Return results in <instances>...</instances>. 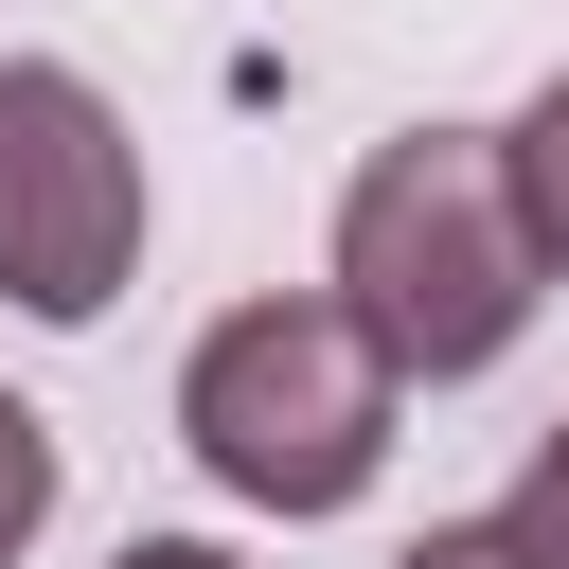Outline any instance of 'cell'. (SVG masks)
<instances>
[{
    "mask_svg": "<svg viewBox=\"0 0 569 569\" xmlns=\"http://www.w3.org/2000/svg\"><path fill=\"white\" fill-rule=\"evenodd\" d=\"M320 284L373 320V356H391L409 391L498 373L516 320L551 302V249H533V213H516L498 124H409V142H373V160L338 178V267H320Z\"/></svg>",
    "mask_w": 569,
    "mask_h": 569,
    "instance_id": "obj_1",
    "label": "cell"
},
{
    "mask_svg": "<svg viewBox=\"0 0 569 569\" xmlns=\"http://www.w3.org/2000/svg\"><path fill=\"white\" fill-rule=\"evenodd\" d=\"M391 409H409V373L373 356V320L338 284H267L178 356V445L249 516H356L391 462Z\"/></svg>",
    "mask_w": 569,
    "mask_h": 569,
    "instance_id": "obj_2",
    "label": "cell"
},
{
    "mask_svg": "<svg viewBox=\"0 0 569 569\" xmlns=\"http://www.w3.org/2000/svg\"><path fill=\"white\" fill-rule=\"evenodd\" d=\"M142 267V142L71 53H0V302L18 320H107Z\"/></svg>",
    "mask_w": 569,
    "mask_h": 569,
    "instance_id": "obj_3",
    "label": "cell"
},
{
    "mask_svg": "<svg viewBox=\"0 0 569 569\" xmlns=\"http://www.w3.org/2000/svg\"><path fill=\"white\" fill-rule=\"evenodd\" d=\"M498 160H516V213H533V249H551V284H569V71L498 124Z\"/></svg>",
    "mask_w": 569,
    "mask_h": 569,
    "instance_id": "obj_4",
    "label": "cell"
},
{
    "mask_svg": "<svg viewBox=\"0 0 569 569\" xmlns=\"http://www.w3.org/2000/svg\"><path fill=\"white\" fill-rule=\"evenodd\" d=\"M498 533H516L533 569H569V409L533 427V462H516V498H498Z\"/></svg>",
    "mask_w": 569,
    "mask_h": 569,
    "instance_id": "obj_5",
    "label": "cell"
},
{
    "mask_svg": "<svg viewBox=\"0 0 569 569\" xmlns=\"http://www.w3.org/2000/svg\"><path fill=\"white\" fill-rule=\"evenodd\" d=\"M36 533H53V427H36L18 391H0V569H18Z\"/></svg>",
    "mask_w": 569,
    "mask_h": 569,
    "instance_id": "obj_6",
    "label": "cell"
},
{
    "mask_svg": "<svg viewBox=\"0 0 569 569\" xmlns=\"http://www.w3.org/2000/svg\"><path fill=\"white\" fill-rule=\"evenodd\" d=\"M391 569H533V551H516V533H498V516H427V533H409V551H391Z\"/></svg>",
    "mask_w": 569,
    "mask_h": 569,
    "instance_id": "obj_7",
    "label": "cell"
},
{
    "mask_svg": "<svg viewBox=\"0 0 569 569\" xmlns=\"http://www.w3.org/2000/svg\"><path fill=\"white\" fill-rule=\"evenodd\" d=\"M107 569H249V551H213V533H124Z\"/></svg>",
    "mask_w": 569,
    "mask_h": 569,
    "instance_id": "obj_8",
    "label": "cell"
}]
</instances>
